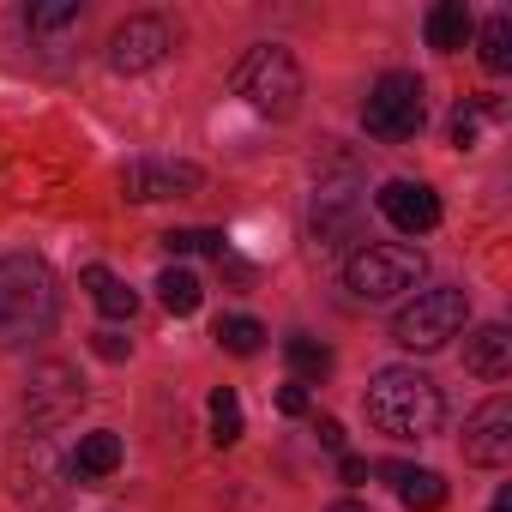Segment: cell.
Returning <instances> with one entry per match:
<instances>
[{
    "mask_svg": "<svg viewBox=\"0 0 512 512\" xmlns=\"http://www.w3.org/2000/svg\"><path fill=\"white\" fill-rule=\"evenodd\" d=\"M169 49H175V25L169 19H157V13H139V19H127V25H115V37H109V49H103V61H109V73H151V67H163L169 61Z\"/></svg>",
    "mask_w": 512,
    "mask_h": 512,
    "instance_id": "9c48e42d",
    "label": "cell"
},
{
    "mask_svg": "<svg viewBox=\"0 0 512 512\" xmlns=\"http://www.w3.org/2000/svg\"><path fill=\"white\" fill-rule=\"evenodd\" d=\"M320 446L344 458V422H338V416H320Z\"/></svg>",
    "mask_w": 512,
    "mask_h": 512,
    "instance_id": "f1b7e54d",
    "label": "cell"
},
{
    "mask_svg": "<svg viewBox=\"0 0 512 512\" xmlns=\"http://www.w3.org/2000/svg\"><path fill=\"white\" fill-rule=\"evenodd\" d=\"M67 470H73L79 482H103V476H115V470H121V434H115V428H91V434H79V452L67 458Z\"/></svg>",
    "mask_w": 512,
    "mask_h": 512,
    "instance_id": "2e32d148",
    "label": "cell"
},
{
    "mask_svg": "<svg viewBox=\"0 0 512 512\" xmlns=\"http://www.w3.org/2000/svg\"><path fill=\"white\" fill-rule=\"evenodd\" d=\"M205 410H211V440H217V446H235V440H241V398H235L229 386H217Z\"/></svg>",
    "mask_w": 512,
    "mask_h": 512,
    "instance_id": "cb8c5ba5",
    "label": "cell"
},
{
    "mask_svg": "<svg viewBox=\"0 0 512 512\" xmlns=\"http://www.w3.org/2000/svg\"><path fill=\"white\" fill-rule=\"evenodd\" d=\"M157 302H163L175 320H187V314H199V302H205V284H199L187 266H163V272H157Z\"/></svg>",
    "mask_w": 512,
    "mask_h": 512,
    "instance_id": "ffe728a7",
    "label": "cell"
},
{
    "mask_svg": "<svg viewBox=\"0 0 512 512\" xmlns=\"http://www.w3.org/2000/svg\"><path fill=\"white\" fill-rule=\"evenodd\" d=\"M362 410H368V422H374L380 434H392V440H428V434H440V422H446L440 386H434L422 368H398V362L368 380Z\"/></svg>",
    "mask_w": 512,
    "mask_h": 512,
    "instance_id": "7a4b0ae2",
    "label": "cell"
},
{
    "mask_svg": "<svg viewBox=\"0 0 512 512\" xmlns=\"http://www.w3.org/2000/svg\"><path fill=\"white\" fill-rule=\"evenodd\" d=\"M163 247L175 253V260H181V253H217V260H223V229H169Z\"/></svg>",
    "mask_w": 512,
    "mask_h": 512,
    "instance_id": "d4e9b609",
    "label": "cell"
},
{
    "mask_svg": "<svg viewBox=\"0 0 512 512\" xmlns=\"http://www.w3.org/2000/svg\"><path fill=\"white\" fill-rule=\"evenodd\" d=\"M476 55L488 73H506L512 67V13H494L482 31H476Z\"/></svg>",
    "mask_w": 512,
    "mask_h": 512,
    "instance_id": "7402d4cb",
    "label": "cell"
},
{
    "mask_svg": "<svg viewBox=\"0 0 512 512\" xmlns=\"http://www.w3.org/2000/svg\"><path fill=\"white\" fill-rule=\"evenodd\" d=\"M464 458L482 464V470H500L512 458V404L506 398H488L470 422H464Z\"/></svg>",
    "mask_w": 512,
    "mask_h": 512,
    "instance_id": "4fadbf2b",
    "label": "cell"
},
{
    "mask_svg": "<svg viewBox=\"0 0 512 512\" xmlns=\"http://www.w3.org/2000/svg\"><path fill=\"white\" fill-rule=\"evenodd\" d=\"M229 85H235V97H241L253 115H266V121H290V115L302 109V91H308L302 61H296L290 49H278V43H253V49L235 61Z\"/></svg>",
    "mask_w": 512,
    "mask_h": 512,
    "instance_id": "3957f363",
    "label": "cell"
},
{
    "mask_svg": "<svg viewBox=\"0 0 512 512\" xmlns=\"http://www.w3.org/2000/svg\"><path fill=\"white\" fill-rule=\"evenodd\" d=\"M470 37H476V19H470L464 0H440V7H428V49L458 55Z\"/></svg>",
    "mask_w": 512,
    "mask_h": 512,
    "instance_id": "ac0fdd59",
    "label": "cell"
},
{
    "mask_svg": "<svg viewBox=\"0 0 512 512\" xmlns=\"http://www.w3.org/2000/svg\"><path fill=\"white\" fill-rule=\"evenodd\" d=\"M284 356H290V368H296V386L332 374V350H326L320 338H302V332H296V338H284Z\"/></svg>",
    "mask_w": 512,
    "mask_h": 512,
    "instance_id": "603a6c76",
    "label": "cell"
},
{
    "mask_svg": "<svg viewBox=\"0 0 512 512\" xmlns=\"http://www.w3.org/2000/svg\"><path fill=\"white\" fill-rule=\"evenodd\" d=\"M91 350H97L103 362H127V350H133V338H121V332H91Z\"/></svg>",
    "mask_w": 512,
    "mask_h": 512,
    "instance_id": "484cf974",
    "label": "cell"
},
{
    "mask_svg": "<svg viewBox=\"0 0 512 512\" xmlns=\"http://www.w3.org/2000/svg\"><path fill=\"white\" fill-rule=\"evenodd\" d=\"M422 253L404 247V241H368L356 247L350 260H344V284L356 302H392V296H410L422 284Z\"/></svg>",
    "mask_w": 512,
    "mask_h": 512,
    "instance_id": "277c9868",
    "label": "cell"
},
{
    "mask_svg": "<svg viewBox=\"0 0 512 512\" xmlns=\"http://www.w3.org/2000/svg\"><path fill=\"white\" fill-rule=\"evenodd\" d=\"M464 368L482 374V380H506V374H512V332H506L500 320L476 326V332L464 338Z\"/></svg>",
    "mask_w": 512,
    "mask_h": 512,
    "instance_id": "9a60e30c",
    "label": "cell"
},
{
    "mask_svg": "<svg viewBox=\"0 0 512 512\" xmlns=\"http://www.w3.org/2000/svg\"><path fill=\"white\" fill-rule=\"evenodd\" d=\"M464 326H470V296H464L458 284H434V290H416V302L398 308L392 338H398L404 350L428 356V350H446Z\"/></svg>",
    "mask_w": 512,
    "mask_h": 512,
    "instance_id": "5b68a950",
    "label": "cell"
},
{
    "mask_svg": "<svg viewBox=\"0 0 512 512\" xmlns=\"http://www.w3.org/2000/svg\"><path fill=\"white\" fill-rule=\"evenodd\" d=\"M452 145H458V151H470V145H476V115H464V109L452 115Z\"/></svg>",
    "mask_w": 512,
    "mask_h": 512,
    "instance_id": "83f0119b",
    "label": "cell"
},
{
    "mask_svg": "<svg viewBox=\"0 0 512 512\" xmlns=\"http://www.w3.org/2000/svg\"><path fill=\"white\" fill-rule=\"evenodd\" d=\"M422 121H428V91H422V79H416V73H380L374 91H368V103H362V127H368L374 139H386V145H404V139L422 133Z\"/></svg>",
    "mask_w": 512,
    "mask_h": 512,
    "instance_id": "8992f818",
    "label": "cell"
},
{
    "mask_svg": "<svg viewBox=\"0 0 512 512\" xmlns=\"http://www.w3.org/2000/svg\"><path fill=\"white\" fill-rule=\"evenodd\" d=\"M488 512H512V488H500V494H494V506H488Z\"/></svg>",
    "mask_w": 512,
    "mask_h": 512,
    "instance_id": "4dcf8cb0",
    "label": "cell"
},
{
    "mask_svg": "<svg viewBox=\"0 0 512 512\" xmlns=\"http://www.w3.org/2000/svg\"><path fill=\"white\" fill-rule=\"evenodd\" d=\"M25 31L43 49H67L85 31V7L79 0H37V7H25Z\"/></svg>",
    "mask_w": 512,
    "mask_h": 512,
    "instance_id": "5bb4252c",
    "label": "cell"
},
{
    "mask_svg": "<svg viewBox=\"0 0 512 512\" xmlns=\"http://www.w3.org/2000/svg\"><path fill=\"white\" fill-rule=\"evenodd\" d=\"M380 476L398 488V500H404L410 512H434V506H446V476H440V470H416V464H380Z\"/></svg>",
    "mask_w": 512,
    "mask_h": 512,
    "instance_id": "e0dca14e",
    "label": "cell"
},
{
    "mask_svg": "<svg viewBox=\"0 0 512 512\" xmlns=\"http://www.w3.org/2000/svg\"><path fill=\"white\" fill-rule=\"evenodd\" d=\"M61 320L55 272L37 253H0V350H25L49 338Z\"/></svg>",
    "mask_w": 512,
    "mask_h": 512,
    "instance_id": "6da1fadb",
    "label": "cell"
},
{
    "mask_svg": "<svg viewBox=\"0 0 512 512\" xmlns=\"http://www.w3.org/2000/svg\"><path fill=\"white\" fill-rule=\"evenodd\" d=\"M374 205H380V217H386L392 229H404V235L440 229V193L422 187V181H386V187L374 193Z\"/></svg>",
    "mask_w": 512,
    "mask_h": 512,
    "instance_id": "7c38bea8",
    "label": "cell"
},
{
    "mask_svg": "<svg viewBox=\"0 0 512 512\" xmlns=\"http://www.w3.org/2000/svg\"><path fill=\"white\" fill-rule=\"evenodd\" d=\"M332 512H368L362 500H332Z\"/></svg>",
    "mask_w": 512,
    "mask_h": 512,
    "instance_id": "1f68e13d",
    "label": "cell"
},
{
    "mask_svg": "<svg viewBox=\"0 0 512 512\" xmlns=\"http://www.w3.org/2000/svg\"><path fill=\"white\" fill-rule=\"evenodd\" d=\"M205 187V169L199 163H181V157H133L121 169V193L133 205H157V199H187Z\"/></svg>",
    "mask_w": 512,
    "mask_h": 512,
    "instance_id": "30bf717a",
    "label": "cell"
},
{
    "mask_svg": "<svg viewBox=\"0 0 512 512\" xmlns=\"http://www.w3.org/2000/svg\"><path fill=\"white\" fill-rule=\"evenodd\" d=\"M79 284L91 290V302L103 308V320H133V314H139V290H127L109 266H85Z\"/></svg>",
    "mask_w": 512,
    "mask_h": 512,
    "instance_id": "d6986e66",
    "label": "cell"
},
{
    "mask_svg": "<svg viewBox=\"0 0 512 512\" xmlns=\"http://www.w3.org/2000/svg\"><path fill=\"white\" fill-rule=\"evenodd\" d=\"M278 410L284 416H308V386H278Z\"/></svg>",
    "mask_w": 512,
    "mask_h": 512,
    "instance_id": "4316f807",
    "label": "cell"
},
{
    "mask_svg": "<svg viewBox=\"0 0 512 512\" xmlns=\"http://www.w3.org/2000/svg\"><path fill=\"white\" fill-rule=\"evenodd\" d=\"M85 404V380L67 368V362H37L31 380H25V434H49V428H67Z\"/></svg>",
    "mask_w": 512,
    "mask_h": 512,
    "instance_id": "52a82bcc",
    "label": "cell"
},
{
    "mask_svg": "<svg viewBox=\"0 0 512 512\" xmlns=\"http://www.w3.org/2000/svg\"><path fill=\"white\" fill-rule=\"evenodd\" d=\"M217 344H223L229 356H260V350H266V326L253 320V314H223V320H217Z\"/></svg>",
    "mask_w": 512,
    "mask_h": 512,
    "instance_id": "44dd1931",
    "label": "cell"
},
{
    "mask_svg": "<svg viewBox=\"0 0 512 512\" xmlns=\"http://www.w3.org/2000/svg\"><path fill=\"white\" fill-rule=\"evenodd\" d=\"M61 476H73V470L55 458V446L43 434H19L13 440V500H25L31 512H55L67 500Z\"/></svg>",
    "mask_w": 512,
    "mask_h": 512,
    "instance_id": "ba28073f",
    "label": "cell"
},
{
    "mask_svg": "<svg viewBox=\"0 0 512 512\" xmlns=\"http://www.w3.org/2000/svg\"><path fill=\"white\" fill-rule=\"evenodd\" d=\"M338 476H344V482H368V458L344 452V458H338Z\"/></svg>",
    "mask_w": 512,
    "mask_h": 512,
    "instance_id": "f546056e",
    "label": "cell"
},
{
    "mask_svg": "<svg viewBox=\"0 0 512 512\" xmlns=\"http://www.w3.org/2000/svg\"><path fill=\"white\" fill-rule=\"evenodd\" d=\"M308 223H314V241L320 247H344L356 235V223H362V187L356 181H320Z\"/></svg>",
    "mask_w": 512,
    "mask_h": 512,
    "instance_id": "8fae6325",
    "label": "cell"
}]
</instances>
